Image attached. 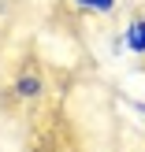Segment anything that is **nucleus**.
<instances>
[{
	"instance_id": "obj_4",
	"label": "nucleus",
	"mask_w": 145,
	"mask_h": 152,
	"mask_svg": "<svg viewBox=\"0 0 145 152\" xmlns=\"http://www.w3.org/2000/svg\"><path fill=\"white\" fill-rule=\"evenodd\" d=\"M130 108H134V111H141V115H145V100H130Z\"/></svg>"
},
{
	"instance_id": "obj_3",
	"label": "nucleus",
	"mask_w": 145,
	"mask_h": 152,
	"mask_svg": "<svg viewBox=\"0 0 145 152\" xmlns=\"http://www.w3.org/2000/svg\"><path fill=\"white\" fill-rule=\"evenodd\" d=\"M78 7H86V11H97V15H108L116 11V0H74Z\"/></svg>"
},
{
	"instance_id": "obj_1",
	"label": "nucleus",
	"mask_w": 145,
	"mask_h": 152,
	"mask_svg": "<svg viewBox=\"0 0 145 152\" xmlns=\"http://www.w3.org/2000/svg\"><path fill=\"white\" fill-rule=\"evenodd\" d=\"M123 45H127V52H134V56H145V19L141 15H134V19L127 22Z\"/></svg>"
},
{
	"instance_id": "obj_2",
	"label": "nucleus",
	"mask_w": 145,
	"mask_h": 152,
	"mask_svg": "<svg viewBox=\"0 0 145 152\" xmlns=\"http://www.w3.org/2000/svg\"><path fill=\"white\" fill-rule=\"evenodd\" d=\"M41 89H45V82H41V74H37V71H22L19 78H15V93H19L22 100H37Z\"/></svg>"
}]
</instances>
